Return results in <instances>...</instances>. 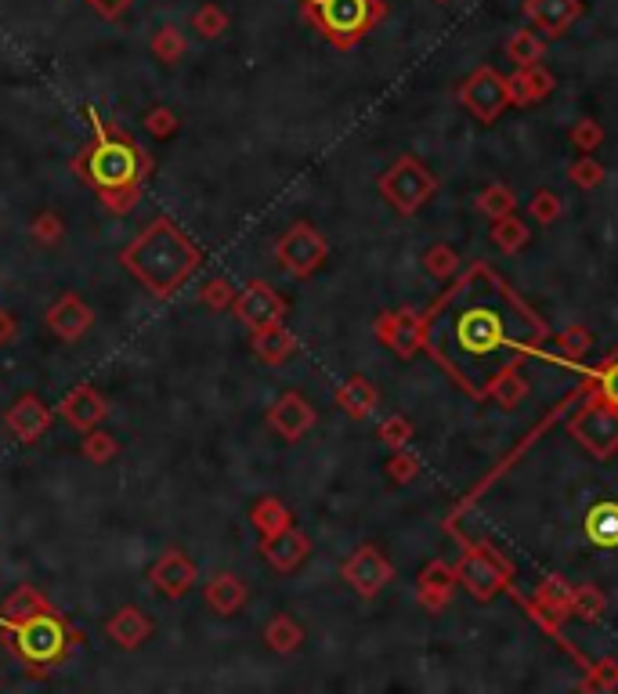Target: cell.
I'll use <instances>...</instances> for the list:
<instances>
[{"label": "cell", "mask_w": 618, "mask_h": 694, "mask_svg": "<svg viewBox=\"0 0 618 694\" xmlns=\"http://www.w3.org/2000/svg\"><path fill=\"white\" fill-rule=\"evenodd\" d=\"M546 336L550 325L485 260L463 268L423 311V351L474 398L510 365L542 355Z\"/></svg>", "instance_id": "obj_1"}, {"label": "cell", "mask_w": 618, "mask_h": 694, "mask_svg": "<svg viewBox=\"0 0 618 694\" xmlns=\"http://www.w3.org/2000/svg\"><path fill=\"white\" fill-rule=\"evenodd\" d=\"M87 141L73 156L69 170L73 178L91 189L108 214L124 217L138 206L145 195V184L156 170V159L149 156V149H141L124 127L108 124L98 116V108H87Z\"/></svg>", "instance_id": "obj_2"}, {"label": "cell", "mask_w": 618, "mask_h": 694, "mask_svg": "<svg viewBox=\"0 0 618 694\" xmlns=\"http://www.w3.org/2000/svg\"><path fill=\"white\" fill-rule=\"evenodd\" d=\"M119 265L145 286L152 297L167 300L184 282H189L203 265V249L173 224L170 217L149 221L130 243L119 249Z\"/></svg>", "instance_id": "obj_3"}, {"label": "cell", "mask_w": 618, "mask_h": 694, "mask_svg": "<svg viewBox=\"0 0 618 694\" xmlns=\"http://www.w3.org/2000/svg\"><path fill=\"white\" fill-rule=\"evenodd\" d=\"M0 633L8 637L11 655L26 666V677L33 680H48L83 644V633L54 604L26 618L0 615Z\"/></svg>", "instance_id": "obj_4"}, {"label": "cell", "mask_w": 618, "mask_h": 694, "mask_svg": "<svg viewBox=\"0 0 618 694\" xmlns=\"http://www.w3.org/2000/svg\"><path fill=\"white\" fill-rule=\"evenodd\" d=\"M304 22L336 51L358 48L387 18L384 0H300Z\"/></svg>", "instance_id": "obj_5"}, {"label": "cell", "mask_w": 618, "mask_h": 694, "mask_svg": "<svg viewBox=\"0 0 618 694\" xmlns=\"http://www.w3.org/2000/svg\"><path fill=\"white\" fill-rule=\"evenodd\" d=\"M376 192L384 195V203L390 210H398L401 217H412L420 206H427L438 192V178L427 163H420L416 156H398L390 167L379 174Z\"/></svg>", "instance_id": "obj_6"}, {"label": "cell", "mask_w": 618, "mask_h": 694, "mask_svg": "<svg viewBox=\"0 0 618 694\" xmlns=\"http://www.w3.org/2000/svg\"><path fill=\"white\" fill-rule=\"evenodd\" d=\"M452 568H455V579H460V586L474 601H492V596L499 590H506L510 579H514L510 561L495 547H488V542H474L460 557V564H452Z\"/></svg>", "instance_id": "obj_7"}, {"label": "cell", "mask_w": 618, "mask_h": 694, "mask_svg": "<svg viewBox=\"0 0 618 694\" xmlns=\"http://www.w3.org/2000/svg\"><path fill=\"white\" fill-rule=\"evenodd\" d=\"M330 257V243L311 221H293L275 239V260L289 279H311Z\"/></svg>", "instance_id": "obj_8"}, {"label": "cell", "mask_w": 618, "mask_h": 694, "mask_svg": "<svg viewBox=\"0 0 618 694\" xmlns=\"http://www.w3.org/2000/svg\"><path fill=\"white\" fill-rule=\"evenodd\" d=\"M568 434L593 460H611L618 452V409L593 398L568 420Z\"/></svg>", "instance_id": "obj_9"}, {"label": "cell", "mask_w": 618, "mask_h": 694, "mask_svg": "<svg viewBox=\"0 0 618 694\" xmlns=\"http://www.w3.org/2000/svg\"><path fill=\"white\" fill-rule=\"evenodd\" d=\"M460 102L477 124H495L510 105V87L506 76H499L492 65H481L460 83Z\"/></svg>", "instance_id": "obj_10"}, {"label": "cell", "mask_w": 618, "mask_h": 694, "mask_svg": "<svg viewBox=\"0 0 618 694\" xmlns=\"http://www.w3.org/2000/svg\"><path fill=\"white\" fill-rule=\"evenodd\" d=\"M340 575L362 601H373L387 590V582L395 579V564L387 561V553L376 542H362L351 557L340 564Z\"/></svg>", "instance_id": "obj_11"}, {"label": "cell", "mask_w": 618, "mask_h": 694, "mask_svg": "<svg viewBox=\"0 0 618 694\" xmlns=\"http://www.w3.org/2000/svg\"><path fill=\"white\" fill-rule=\"evenodd\" d=\"M373 333L401 362H409L412 355L423 351V314L416 308H395V311L376 314Z\"/></svg>", "instance_id": "obj_12"}, {"label": "cell", "mask_w": 618, "mask_h": 694, "mask_svg": "<svg viewBox=\"0 0 618 694\" xmlns=\"http://www.w3.org/2000/svg\"><path fill=\"white\" fill-rule=\"evenodd\" d=\"M232 314L246 325V330H265V325L286 322L289 304H286V297H282V293L271 290L268 282H249V286H243V290L235 293Z\"/></svg>", "instance_id": "obj_13"}, {"label": "cell", "mask_w": 618, "mask_h": 694, "mask_svg": "<svg viewBox=\"0 0 618 694\" xmlns=\"http://www.w3.org/2000/svg\"><path fill=\"white\" fill-rule=\"evenodd\" d=\"M149 582H152V590L163 596V601H181V596H189L195 590L199 571H195V561L189 557V553L173 547V550H163L159 557L152 561Z\"/></svg>", "instance_id": "obj_14"}, {"label": "cell", "mask_w": 618, "mask_h": 694, "mask_svg": "<svg viewBox=\"0 0 618 694\" xmlns=\"http://www.w3.org/2000/svg\"><path fill=\"white\" fill-rule=\"evenodd\" d=\"M314 423H319V409H314L300 390H286V395H279L268 409V427L275 430L282 441H300Z\"/></svg>", "instance_id": "obj_15"}, {"label": "cell", "mask_w": 618, "mask_h": 694, "mask_svg": "<svg viewBox=\"0 0 618 694\" xmlns=\"http://www.w3.org/2000/svg\"><path fill=\"white\" fill-rule=\"evenodd\" d=\"M51 423H54V409H51L40 395H18V398L8 406V412H4V427H8V434H11L15 441H22V445L40 441L43 434L51 430Z\"/></svg>", "instance_id": "obj_16"}, {"label": "cell", "mask_w": 618, "mask_h": 694, "mask_svg": "<svg viewBox=\"0 0 618 694\" xmlns=\"http://www.w3.org/2000/svg\"><path fill=\"white\" fill-rule=\"evenodd\" d=\"M59 416L69 423L76 430H91V427H102L108 420V401L98 387L91 384H76L65 390V398L59 401Z\"/></svg>", "instance_id": "obj_17"}, {"label": "cell", "mask_w": 618, "mask_h": 694, "mask_svg": "<svg viewBox=\"0 0 618 694\" xmlns=\"http://www.w3.org/2000/svg\"><path fill=\"white\" fill-rule=\"evenodd\" d=\"M43 322H48V330L59 336L62 344H76L80 336L91 333L94 311L87 308L80 293H62V297L48 308V314H43Z\"/></svg>", "instance_id": "obj_18"}, {"label": "cell", "mask_w": 618, "mask_h": 694, "mask_svg": "<svg viewBox=\"0 0 618 694\" xmlns=\"http://www.w3.org/2000/svg\"><path fill=\"white\" fill-rule=\"evenodd\" d=\"M525 18L546 40L564 37L582 18V0H525Z\"/></svg>", "instance_id": "obj_19"}, {"label": "cell", "mask_w": 618, "mask_h": 694, "mask_svg": "<svg viewBox=\"0 0 618 694\" xmlns=\"http://www.w3.org/2000/svg\"><path fill=\"white\" fill-rule=\"evenodd\" d=\"M152 633H156V622H152V615L141 612L138 604H124L116 615L105 618L108 644L119 647V651H138L141 644H149Z\"/></svg>", "instance_id": "obj_20"}, {"label": "cell", "mask_w": 618, "mask_h": 694, "mask_svg": "<svg viewBox=\"0 0 618 694\" xmlns=\"http://www.w3.org/2000/svg\"><path fill=\"white\" fill-rule=\"evenodd\" d=\"M571 593H575V586L568 579H561V575L542 579L536 590V604H531V618H539L542 629L557 633L561 622L571 618Z\"/></svg>", "instance_id": "obj_21"}, {"label": "cell", "mask_w": 618, "mask_h": 694, "mask_svg": "<svg viewBox=\"0 0 618 694\" xmlns=\"http://www.w3.org/2000/svg\"><path fill=\"white\" fill-rule=\"evenodd\" d=\"M260 553H265V561H268L279 575H289V571H297L304 561H308L311 539L304 536V531H300L297 525H289V528H282L279 536L260 539Z\"/></svg>", "instance_id": "obj_22"}, {"label": "cell", "mask_w": 618, "mask_h": 694, "mask_svg": "<svg viewBox=\"0 0 618 694\" xmlns=\"http://www.w3.org/2000/svg\"><path fill=\"white\" fill-rule=\"evenodd\" d=\"M455 586H460V579H455V568L445 561H427L423 564V571L416 575V601L427 607L430 615H438L449 607Z\"/></svg>", "instance_id": "obj_23"}, {"label": "cell", "mask_w": 618, "mask_h": 694, "mask_svg": "<svg viewBox=\"0 0 618 694\" xmlns=\"http://www.w3.org/2000/svg\"><path fill=\"white\" fill-rule=\"evenodd\" d=\"M506 87H510V105L528 108V105L546 102L553 94V87H557V80H553V73L546 65L536 62V65H517V73L510 76Z\"/></svg>", "instance_id": "obj_24"}, {"label": "cell", "mask_w": 618, "mask_h": 694, "mask_svg": "<svg viewBox=\"0 0 618 694\" xmlns=\"http://www.w3.org/2000/svg\"><path fill=\"white\" fill-rule=\"evenodd\" d=\"M203 601L214 615H239L249 601V586L232 571H214L210 582L203 586Z\"/></svg>", "instance_id": "obj_25"}, {"label": "cell", "mask_w": 618, "mask_h": 694, "mask_svg": "<svg viewBox=\"0 0 618 694\" xmlns=\"http://www.w3.org/2000/svg\"><path fill=\"white\" fill-rule=\"evenodd\" d=\"M249 351L260 365H282L297 351V336L286 330V322L265 325V330H249Z\"/></svg>", "instance_id": "obj_26"}, {"label": "cell", "mask_w": 618, "mask_h": 694, "mask_svg": "<svg viewBox=\"0 0 618 694\" xmlns=\"http://www.w3.org/2000/svg\"><path fill=\"white\" fill-rule=\"evenodd\" d=\"M336 406L344 409V416L369 420L376 412V406H379V390L373 387V380L355 373V376H347L340 387H336Z\"/></svg>", "instance_id": "obj_27"}, {"label": "cell", "mask_w": 618, "mask_h": 694, "mask_svg": "<svg viewBox=\"0 0 618 694\" xmlns=\"http://www.w3.org/2000/svg\"><path fill=\"white\" fill-rule=\"evenodd\" d=\"M585 539L593 547L618 550V499H604V503L590 506V514H585Z\"/></svg>", "instance_id": "obj_28"}, {"label": "cell", "mask_w": 618, "mask_h": 694, "mask_svg": "<svg viewBox=\"0 0 618 694\" xmlns=\"http://www.w3.org/2000/svg\"><path fill=\"white\" fill-rule=\"evenodd\" d=\"M249 525H254L257 539H268V536H279L282 528L293 525V510L282 503L275 496H260L254 506H249Z\"/></svg>", "instance_id": "obj_29"}, {"label": "cell", "mask_w": 618, "mask_h": 694, "mask_svg": "<svg viewBox=\"0 0 618 694\" xmlns=\"http://www.w3.org/2000/svg\"><path fill=\"white\" fill-rule=\"evenodd\" d=\"M265 644L275 651V655H293V651H300L304 644V626L286 612L271 615L265 626Z\"/></svg>", "instance_id": "obj_30"}, {"label": "cell", "mask_w": 618, "mask_h": 694, "mask_svg": "<svg viewBox=\"0 0 618 694\" xmlns=\"http://www.w3.org/2000/svg\"><path fill=\"white\" fill-rule=\"evenodd\" d=\"M506 59L514 65H536L546 59V37L536 29H517L506 40Z\"/></svg>", "instance_id": "obj_31"}, {"label": "cell", "mask_w": 618, "mask_h": 694, "mask_svg": "<svg viewBox=\"0 0 618 694\" xmlns=\"http://www.w3.org/2000/svg\"><path fill=\"white\" fill-rule=\"evenodd\" d=\"M43 607H51V601L43 596V590H37L33 582H22V586H15V590L4 596V604H0V615H4V618H26V615L43 612Z\"/></svg>", "instance_id": "obj_32"}, {"label": "cell", "mask_w": 618, "mask_h": 694, "mask_svg": "<svg viewBox=\"0 0 618 694\" xmlns=\"http://www.w3.org/2000/svg\"><path fill=\"white\" fill-rule=\"evenodd\" d=\"M528 395V380L520 376V369L517 365H510L506 373H499L492 380V387H488V401H495L499 409H517L520 406V398Z\"/></svg>", "instance_id": "obj_33"}, {"label": "cell", "mask_w": 618, "mask_h": 694, "mask_svg": "<svg viewBox=\"0 0 618 694\" xmlns=\"http://www.w3.org/2000/svg\"><path fill=\"white\" fill-rule=\"evenodd\" d=\"M531 239V228L520 221L517 214H506L499 217V221H492V243L495 249H503V254H520V249L528 246Z\"/></svg>", "instance_id": "obj_34"}, {"label": "cell", "mask_w": 618, "mask_h": 694, "mask_svg": "<svg viewBox=\"0 0 618 694\" xmlns=\"http://www.w3.org/2000/svg\"><path fill=\"white\" fill-rule=\"evenodd\" d=\"M474 206H477V210H481L485 217H492V221H499V217H506V214L517 210V195H514V189H510V184L492 181V184H485V189L477 192Z\"/></svg>", "instance_id": "obj_35"}, {"label": "cell", "mask_w": 618, "mask_h": 694, "mask_svg": "<svg viewBox=\"0 0 618 694\" xmlns=\"http://www.w3.org/2000/svg\"><path fill=\"white\" fill-rule=\"evenodd\" d=\"M423 271H427L430 279H438V282H449V279H455L463 271V260L449 243H434V246L423 249Z\"/></svg>", "instance_id": "obj_36"}, {"label": "cell", "mask_w": 618, "mask_h": 694, "mask_svg": "<svg viewBox=\"0 0 618 694\" xmlns=\"http://www.w3.org/2000/svg\"><path fill=\"white\" fill-rule=\"evenodd\" d=\"M80 455L91 466H108L119 455V441L116 434H108L102 427H91L83 434V445H80Z\"/></svg>", "instance_id": "obj_37"}, {"label": "cell", "mask_w": 618, "mask_h": 694, "mask_svg": "<svg viewBox=\"0 0 618 694\" xmlns=\"http://www.w3.org/2000/svg\"><path fill=\"white\" fill-rule=\"evenodd\" d=\"M590 387H593V398L618 409V351H611L604 362H596L590 369Z\"/></svg>", "instance_id": "obj_38"}, {"label": "cell", "mask_w": 618, "mask_h": 694, "mask_svg": "<svg viewBox=\"0 0 618 694\" xmlns=\"http://www.w3.org/2000/svg\"><path fill=\"white\" fill-rule=\"evenodd\" d=\"M29 235L37 239L40 246H59L62 235H65V217H62L59 210H40V214H33Z\"/></svg>", "instance_id": "obj_39"}, {"label": "cell", "mask_w": 618, "mask_h": 694, "mask_svg": "<svg viewBox=\"0 0 618 694\" xmlns=\"http://www.w3.org/2000/svg\"><path fill=\"white\" fill-rule=\"evenodd\" d=\"M561 214H564V203H561V195H557V192L539 189V192L528 200V217H531V221H536V224H542V228L557 224V221H561Z\"/></svg>", "instance_id": "obj_40"}, {"label": "cell", "mask_w": 618, "mask_h": 694, "mask_svg": "<svg viewBox=\"0 0 618 694\" xmlns=\"http://www.w3.org/2000/svg\"><path fill=\"white\" fill-rule=\"evenodd\" d=\"M235 293H239V290L232 286V279L214 275V279L203 282L199 304H203V308H210V311H228V308H232V300H235Z\"/></svg>", "instance_id": "obj_41"}, {"label": "cell", "mask_w": 618, "mask_h": 694, "mask_svg": "<svg viewBox=\"0 0 618 694\" xmlns=\"http://www.w3.org/2000/svg\"><path fill=\"white\" fill-rule=\"evenodd\" d=\"M607 607V596L596 590V586H575L571 593V615H579L582 622H593V618H601Z\"/></svg>", "instance_id": "obj_42"}, {"label": "cell", "mask_w": 618, "mask_h": 694, "mask_svg": "<svg viewBox=\"0 0 618 694\" xmlns=\"http://www.w3.org/2000/svg\"><path fill=\"white\" fill-rule=\"evenodd\" d=\"M149 48L163 65H173L184 51H189V43H184V37L173 26H163V29H156V37H152Z\"/></svg>", "instance_id": "obj_43"}, {"label": "cell", "mask_w": 618, "mask_h": 694, "mask_svg": "<svg viewBox=\"0 0 618 694\" xmlns=\"http://www.w3.org/2000/svg\"><path fill=\"white\" fill-rule=\"evenodd\" d=\"M568 178H571L575 189L590 192V189H596V184L604 181V167L593 159V152H579V159L568 163Z\"/></svg>", "instance_id": "obj_44"}, {"label": "cell", "mask_w": 618, "mask_h": 694, "mask_svg": "<svg viewBox=\"0 0 618 694\" xmlns=\"http://www.w3.org/2000/svg\"><path fill=\"white\" fill-rule=\"evenodd\" d=\"M384 471H387L390 485H409V481H416V477H420V460L409 449H395L387 455Z\"/></svg>", "instance_id": "obj_45"}, {"label": "cell", "mask_w": 618, "mask_h": 694, "mask_svg": "<svg viewBox=\"0 0 618 694\" xmlns=\"http://www.w3.org/2000/svg\"><path fill=\"white\" fill-rule=\"evenodd\" d=\"M145 130H149L152 138L167 141V138H173L181 130V116L173 113L170 105H152L149 113H145Z\"/></svg>", "instance_id": "obj_46"}, {"label": "cell", "mask_w": 618, "mask_h": 694, "mask_svg": "<svg viewBox=\"0 0 618 694\" xmlns=\"http://www.w3.org/2000/svg\"><path fill=\"white\" fill-rule=\"evenodd\" d=\"M192 29L199 33L203 40H217L221 33L228 29V15L217 4H203L199 11L192 15Z\"/></svg>", "instance_id": "obj_47"}, {"label": "cell", "mask_w": 618, "mask_h": 694, "mask_svg": "<svg viewBox=\"0 0 618 694\" xmlns=\"http://www.w3.org/2000/svg\"><path fill=\"white\" fill-rule=\"evenodd\" d=\"M568 141H571V149H579V152H596L604 145V127L596 124V119H575L568 130Z\"/></svg>", "instance_id": "obj_48"}, {"label": "cell", "mask_w": 618, "mask_h": 694, "mask_svg": "<svg viewBox=\"0 0 618 694\" xmlns=\"http://www.w3.org/2000/svg\"><path fill=\"white\" fill-rule=\"evenodd\" d=\"M557 347L564 351L568 362H582V358L593 351V336L585 333L582 325H568V330L557 336Z\"/></svg>", "instance_id": "obj_49"}, {"label": "cell", "mask_w": 618, "mask_h": 694, "mask_svg": "<svg viewBox=\"0 0 618 694\" xmlns=\"http://www.w3.org/2000/svg\"><path fill=\"white\" fill-rule=\"evenodd\" d=\"M379 441L390 445V449H405V445L412 441V423L405 416H387L384 423H379Z\"/></svg>", "instance_id": "obj_50"}, {"label": "cell", "mask_w": 618, "mask_h": 694, "mask_svg": "<svg viewBox=\"0 0 618 694\" xmlns=\"http://www.w3.org/2000/svg\"><path fill=\"white\" fill-rule=\"evenodd\" d=\"M87 4H91L102 18H119L130 8V0H87Z\"/></svg>", "instance_id": "obj_51"}, {"label": "cell", "mask_w": 618, "mask_h": 694, "mask_svg": "<svg viewBox=\"0 0 618 694\" xmlns=\"http://www.w3.org/2000/svg\"><path fill=\"white\" fill-rule=\"evenodd\" d=\"M15 333H18V322H15V314H11L8 308H0V351L15 340Z\"/></svg>", "instance_id": "obj_52"}, {"label": "cell", "mask_w": 618, "mask_h": 694, "mask_svg": "<svg viewBox=\"0 0 618 694\" xmlns=\"http://www.w3.org/2000/svg\"><path fill=\"white\" fill-rule=\"evenodd\" d=\"M434 4H449V0H434Z\"/></svg>", "instance_id": "obj_53"}]
</instances>
